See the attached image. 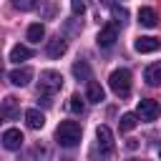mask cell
Wrapping results in <instances>:
<instances>
[{
	"instance_id": "5b68a950",
	"label": "cell",
	"mask_w": 161,
	"mask_h": 161,
	"mask_svg": "<svg viewBox=\"0 0 161 161\" xmlns=\"http://www.w3.org/2000/svg\"><path fill=\"white\" fill-rule=\"evenodd\" d=\"M96 141H98V148L103 151V156L108 158L113 153V133H111V128L108 126H98L96 128Z\"/></svg>"
},
{
	"instance_id": "277c9868",
	"label": "cell",
	"mask_w": 161,
	"mask_h": 161,
	"mask_svg": "<svg viewBox=\"0 0 161 161\" xmlns=\"http://www.w3.org/2000/svg\"><path fill=\"white\" fill-rule=\"evenodd\" d=\"M158 113H161L158 101H153V98H143V101H138L136 116H138L141 121H156V118H158Z\"/></svg>"
},
{
	"instance_id": "30bf717a",
	"label": "cell",
	"mask_w": 161,
	"mask_h": 161,
	"mask_svg": "<svg viewBox=\"0 0 161 161\" xmlns=\"http://www.w3.org/2000/svg\"><path fill=\"white\" fill-rule=\"evenodd\" d=\"M8 78H10L13 86H28L30 78H33V70H30V68H15V70H10Z\"/></svg>"
},
{
	"instance_id": "6da1fadb",
	"label": "cell",
	"mask_w": 161,
	"mask_h": 161,
	"mask_svg": "<svg viewBox=\"0 0 161 161\" xmlns=\"http://www.w3.org/2000/svg\"><path fill=\"white\" fill-rule=\"evenodd\" d=\"M80 136H83V131H80V123H78V121H60L58 128H55V141H58L63 148L78 146V143H80Z\"/></svg>"
},
{
	"instance_id": "7402d4cb",
	"label": "cell",
	"mask_w": 161,
	"mask_h": 161,
	"mask_svg": "<svg viewBox=\"0 0 161 161\" xmlns=\"http://www.w3.org/2000/svg\"><path fill=\"white\" fill-rule=\"evenodd\" d=\"M70 111H73V113H83V101H80L78 93L70 96Z\"/></svg>"
},
{
	"instance_id": "603a6c76",
	"label": "cell",
	"mask_w": 161,
	"mask_h": 161,
	"mask_svg": "<svg viewBox=\"0 0 161 161\" xmlns=\"http://www.w3.org/2000/svg\"><path fill=\"white\" fill-rule=\"evenodd\" d=\"M113 18H116V23H126V18H128V13L123 10V8H113Z\"/></svg>"
},
{
	"instance_id": "44dd1931",
	"label": "cell",
	"mask_w": 161,
	"mask_h": 161,
	"mask_svg": "<svg viewBox=\"0 0 161 161\" xmlns=\"http://www.w3.org/2000/svg\"><path fill=\"white\" fill-rule=\"evenodd\" d=\"M38 5V0H13V8H18V10H33Z\"/></svg>"
},
{
	"instance_id": "ac0fdd59",
	"label": "cell",
	"mask_w": 161,
	"mask_h": 161,
	"mask_svg": "<svg viewBox=\"0 0 161 161\" xmlns=\"http://www.w3.org/2000/svg\"><path fill=\"white\" fill-rule=\"evenodd\" d=\"M45 38V28H43V23H33V25H28V40L30 43H40Z\"/></svg>"
},
{
	"instance_id": "7a4b0ae2",
	"label": "cell",
	"mask_w": 161,
	"mask_h": 161,
	"mask_svg": "<svg viewBox=\"0 0 161 161\" xmlns=\"http://www.w3.org/2000/svg\"><path fill=\"white\" fill-rule=\"evenodd\" d=\"M108 86L111 91L118 96V98H126L131 93V73L126 68H116L111 75H108Z\"/></svg>"
},
{
	"instance_id": "9c48e42d",
	"label": "cell",
	"mask_w": 161,
	"mask_h": 161,
	"mask_svg": "<svg viewBox=\"0 0 161 161\" xmlns=\"http://www.w3.org/2000/svg\"><path fill=\"white\" fill-rule=\"evenodd\" d=\"M65 40L60 38V35H55L53 40H48V45H45V53H48V58H60L63 53H65Z\"/></svg>"
},
{
	"instance_id": "52a82bcc",
	"label": "cell",
	"mask_w": 161,
	"mask_h": 161,
	"mask_svg": "<svg viewBox=\"0 0 161 161\" xmlns=\"http://www.w3.org/2000/svg\"><path fill=\"white\" fill-rule=\"evenodd\" d=\"M133 48H136V53H156L161 48V40L153 35H138L133 40Z\"/></svg>"
},
{
	"instance_id": "ba28073f",
	"label": "cell",
	"mask_w": 161,
	"mask_h": 161,
	"mask_svg": "<svg viewBox=\"0 0 161 161\" xmlns=\"http://www.w3.org/2000/svg\"><path fill=\"white\" fill-rule=\"evenodd\" d=\"M23 133H20V128H8L5 133H3V146L8 148V151H18L20 146H23Z\"/></svg>"
},
{
	"instance_id": "e0dca14e",
	"label": "cell",
	"mask_w": 161,
	"mask_h": 161,
	"mask_svg": "<svg viewBox=\"0 0 161 161\" xmlns=\"http://www.w3.org/2000/svg\"><path fill=\"white\" fill-rule=\"evenodd\" d=\"M73 75L78 80H91V65L86 60H75L73 63Z\"/></svg>"
},
{
	"instance_id": "d6986e66",
	"label": "cell",
	"mask_w": 161,
	"mask_h": 161,
	"mask_svg": "<svg viewBox=\"0 0 161 161\" xmlns=\"http://www.w3.org/2000/svg\"><path fill=\"white\" fill-rule=\"evenodd\" d=\"M136 123H138V116H136V113H123V116H121V121H118V128L126 133V131L136 128Z\"/></svg>"
},
{
	"instance_id": "5bb4252c",
	"label": "cell",
	"mask_w": 161,
	"mask_h": 161,
	"mask_svg": "<svg viewBox=\"0 0 161 161\" xmlns=\"http://www.w3.org/2000/svg\"><path fill=\"white\" fill-rule=\"evenodd\" d=\"M103 86L101 83H96V80H88V88H86V98L91 101V103H101L103 101Z\"/></svg>"
},
{
	"instance_id": "2e32d148",
	"label": "cell",
	"mask_w": 161,
	"mask_h": 161,
	"mask_svg": "<svg viewBox=\"0 0 161 161\" xmlns=\"http://www.w3.org/2000/svg\"><path fill=\"white\" fill-rule=\"evenodd\" d=\"M30 55H33V50H30L28 45H13V50H10V60L18 63V65H20L23 60H28Z\"/></svg>"
},
{
	"instance_id": "7c38bea8",
	"label": "cell",
	"mask_w": 161,
	"mask_h": 161,
	"mask_svg": "<svg viewBox=\"0 0 161 161\" xmlns=\"http://www.w3.org/2000/svg\"><path fill=\"white\" fill-rule=\"evenodd\" d=\"M25 123H28V128L38 131V128L45 126V116H43L38 108H30V111H25Z\"/></svg>"
},
{
	"instance_id": "4fadbf2b",
	"label": "cell",
	"mask_w": 161,
	"mask_h": 161,
	"mask_svg": "<svg viewBox=\"0 0 161 161\" xmlns=\"http://www.w3.org/2000/svg\"><path fill=\"white\" fill-rule=\"evenodd\" d=\"M143 80L148 86H161V60L158 63H151L146 70H143Z\"/></svg>"
},
{
	"instance_id": "cb8c5ba5",
	"label": "cell",
	"mask_w": 161,
	"mask_h": 161,
	"mask_svg": "<svg viewBox=\"0 0 161 161\" xmlns=\"http://www.w3.org/2000/svg\"><path fill=\"white\" fill-rule=\"evenodd\" d=\"M158 158H161V151H158Z\"/></svg>"
},
{
	"instance_id": "ffe728a7",
	"label": "cell",
	"mask_w": 161,
	"mask_h": 161,
	"mask_svg": "<svg viewBox=\"0 0 161 161\" xmlns=\"http://www.w3.org/2000/svg\"><path fill=\"white\" fill-rule=\"evenodd\" d=\"M86 5H88V0H70L73 15H83V13H86Z\"/></svg>"
},
{
	"instance_id": "9a60e30c",
	"label": "cell",
	"mask_w": 161,
	"mask_h": 161,
	"mask_svg": "<svg viewBox=\"0 0 161 161\" xmlns=\"http://www.w3.org/2000/svg\"><path fill=\"white\" fill-rule=\"evenodd\" d=\"M0 113L5 118H18V98L15 96H8L3 101V106H0Z\"/></svg>"
},
{
	"instance_id": "8992f818",
	"label": "cell",
	"mask_w": 161,
	"mask_h": 161,
	"mask_svg": "<svg viewBox=\"0 0 161 161\" xmlns=\"http://www.w3.org/2000/svg\"><path fill=\"white\" fill-rule=\"evenodd\" d=\"M116 40H118V30H116V25H103V28L98 30V35H96L98 48H113Z\"/></svg>"
},
{
	"instance_id": "3957f363",
	"label": "cell",
	"mask_w": 161,
	"mask_h": 161,
	"mask_svg": "<svg viewBox=\"0 0 161 161\" xmlns=\"http://www.w3.org/2000/svg\"><path fill=\"white\" fill-rule=\"evenodd\" d=\"M60 88H63V75H60L58 70H53V68L40 70V83H38V91H40V93L50 96V93H55V91H60Z\"/></svg>"
},
{
	"instance_id": "8fae6325",
	"label": "cell",
	"mask_w": 161,
	"mask_h": 161,
	"mask_svg": "<svg viewBox=\"0 0 161 161\" xmlns=\"http://www.w3.org/2000/svg\"><path fill=\"white\" fill-rule=\"evenodd\" d=\"M138 23H141L143 28H156V25H158L156 10H153V8H141V10H138Z\"/></svg>"
},
{
	"instance_id": "d4e9b609",
	"label": "cell",
	"mask_w": 161,
	"mask_h": 161,
	"mask_svg": "<svg viewBox=\"0 0 161 161\" xmlns=\"http://www.w3.org/2000/svg\"><path fill=\"white\" fill-rule=\"evenodd\" d=\"M0 118H3V113H0Z\"/></svg>"
}]
</instances>
